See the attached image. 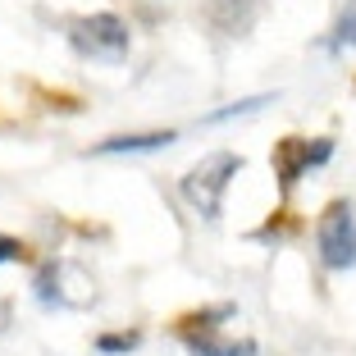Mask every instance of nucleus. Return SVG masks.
<instances>
[{"instance_id":"nucleus-1","label":"nucleus","mask_w":356,"mask_h":356,"mask_svg":"<svg viewBox=\"0 0 356 356\" xmlns=\"http://www.w3.org/2000/svg\"><path fill=\"white\" fill-rule=\"evenodd\" d=\"M238 174H242V156L238 151H210V156H201L197 165L183 174L178 192H183V201L197 210L201 220H220L224 192H229V183Z\"/></svg>"},{"instance_id":"nucleus-2","label":"nucleus","mask_w":356,"mask_h":356,"mask_svg":"<svg viewBox=\"0 0 356 356\" xmlns=\"http://www.w3.org/2000/svg\"><path fill=\"white\" fill-rule=\"evenodd\" d=\"M32 297L42 306H60V311H83L96 302V279L78 261H42L32 274Z\"/></svg>"},{"instance_id":"nucleus-3","label":"nucleus","mask_w":356,"mask_h":356,"mask_svg":"<svg viewBox=\"0 0 356 356\" xmlns=\"http://www.w3.org/2000/svg\"><path fill=\"white\" fill-rule=\"evenodd\" d=\"M69 46H74L83 60L96 64H124L128 46H133V32L119 14H83V19L69 23Z\"/></svg>"},{"instance_id":"nucleus-4","label":"nucleus","mask_w":356,"mask_h":356,"mask_svg":"<svg viewBox=\"0 0 356 356\" xmlns=\"http://www.w3.org/2000/svg\"><path fill=\"white\" fill-rule=\"evenodd\" d=\"M315 247L325 270H352L356 265V206L352 201H329L315 224Z\"/></svg>"},{"instance_id":"nucleus-5","label":"nucleus","mask_w":356,"mask_h":356,"mask_svg":"<svg viewBox=\"0 0 356 356\" xmlns=\"http://www.w3.org/2000/svg\"><path fill=\"white\" fill-rule=\"evenodd\" d=\"M329 156H334V137H315V142H306V137H283V142H274V178H279V192L288 197V192L297 188V178H302L306 169L325 165Z\"/></svg>"},{"instance_id":"nucleus-6","label":"nucleus","mask_w":356,"mask_h":356,"mask_svg":"<svg viewBox=\"0 0 356 356\" xmlns=\"http://www.w3.org/2000/svg\"><path fill=\"white\" fill-rule=\"evenodd\" d=\"M256 14H261V0H206V23L224 37L252 32Z\"/></svg>"},{"instance_id":"nucleus-7","label":"nucleus","mask_w":356,"mask_h":356,"mask_svg":"<svg viewBox=\"0 0 356 356\" xmlns=\"http://www.w3.org/2000/svg\"><path fill=\"white\" fill-rule=\"evenodd\" d=\"M169 142H178L174 128H165V133H119V137H105V142H96V156H137V151H160L169 147Z\"/></svg>"},{"instance_id":"nucleus-8","label":"nucleus","mask_w":356,"mask_h":356,"mask_svg":"<svg viewBox=\"0 0 356 356\" xmlns=\"http://www.w3.org/2000/svg\"><path fill=\"white\" fill-rule=\"evenodd\" d=\"M233 311H238V306L233 302H220V306H206V311H192V315H178L174 320V329L183 338H206V334H215V325H220V320H233Z\"/></svg>"},{"instance_id":"nucleus-9","label":"nucleus","mask_w":356,"mask_h":356,"mask_svg":"<svg viewBox=\"0 0 356 356\" xmlns=\"http://www.w3.org/2000/svg\"><path fill=\"white\" fill-rule=\"evenodd\" d=\"M192 356H256L261 347L252 343V338H242V343H220L215 334H206V338H192Z\"/></svg>"},{"instance_id":"nucleus-10","label":"nucleus","mask_w":356,"mask_h":356,"mask_svg":"<svg viewBox=\"0 0 356 356\" xmlns=\"http://www.w3.org/2000/svg\"><path fill=\"white\" fill-rule=\"evenodd\" d=\"M265 105H274V96H270V92H265V96H242V101L224 105V110H210L206 124H229V119H247V115H256V110H265Z\"/></svg>"},{"instance_id":"nucleus-11","label":"nucleus","mask_w":356,"mask_h":356,"mask_svg":"<svg viewBox=\"0 0 356 356\" xmlns=\"http://www.w3.org/2000/svg\"><path fill=\"white\" fill-rule=\"evenodd\" d=\"M142 347V329H115V334H96V352L101 356H128Z\"/></svg>"},{"instance_id":"nucleus-12","label":"nucleus","mask_w":356,"mask_h":356,"mask_svg":"<svg viewBox=\"0 0 356 356\" xmlns=\"http://www.w3.org/2000/svg\"><path fill=\"white\" fill-rule=\"evenodd\" d=\"M329 46H356V0H343L338 23H334V42Z\"/></svg>"},{"instance_id":"nucleus-13","label":"nucleus","mask_w":356,"mask_h":356,"mask_svg":"<svg viewBox=\"0 0 356 356\" xmlns=\"http://www.w3.org/2000/svg\"><path fill=\"white\" fill-rule=\"evenodd\" d=\"M32 261V247L23 238H10V233H0V265H23Z\"/></svg>"},{"instance_id":"nucleus-14","label":"nucleus","mask_w":356,"mask_h":356,"mask_svg":"<svg viewBox=\"0 0 356 356\" xmlns=\"http://www.w3.org/2000/svg\"><path fill=\"white\" fill-rule=\"evenodd\" d=\"M288 215H293V210H288V206H279V210H274V215H270V224H265V229L256 233V238H283V233H293L297 224L288 220Z\"/></svg>"}]
</instances>
